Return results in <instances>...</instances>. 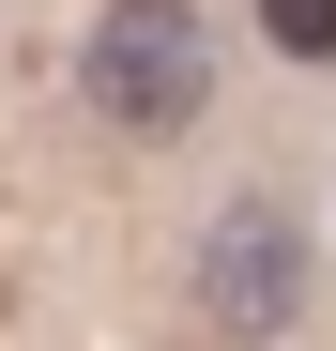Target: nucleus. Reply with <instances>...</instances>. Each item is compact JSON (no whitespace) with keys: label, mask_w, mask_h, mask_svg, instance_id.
<instances>
[{"label":"nucleus","mask_w":336,"mask_h":351,"mask_svg":"<svg viewBox=\"0 0 336 351\" xmlns=\"http://www.w3.org/2000/svg\"><path fill=\"white\" fill-rule=\"evenodd\" d=\"M260 31L291 46V62H336V0H260Z\"/></svg>","instance_id":"3"},{"label":"nucleus","mask_w":336,"mask_h":351,"mask_svg":"<svg viewBox=\"0 0 336 351\" xmlns=\"http://www.w3.org/2000/svg\"><path fill=\"white\" fill-rule=\"evenodd\" d=\"M77 77H92V107H107L123 138H184L199 107H214V31L184 16V0H107Z\"/></svg>","instance_id":"1"},{"label":"nucleus","mask_w":336,"mask_h":351,"mask_svg":"<svg viewBox=\"0 0 336 351\" xmlns=\"http://www.w3.org/2000/svg\"><path fill=\"white\" fill-rule=\"evenodd\" d=\"M199 306L230 321V336L306 321V245H291V214H275V199H230V214H214V245H199Z\"/></svg>","instance_id":"2"}]
</instances>
